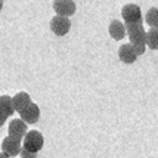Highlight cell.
Masks as SVG:
<instances>
[{
  "label": "cell",
  "mask_w": 158,
  "mask_h": 158,
  "mask_svg": "<svg viewBox=\"0 0 158 158\" xmlns=\"http://www.w3.org/2000/svg\"><path fill=\"white\" fill-rule=\"evenodd\" d=\"M126 30H127V35L130 39V44L135 48L138 56L142 55L145 52V48H146V31L143 30L142 22L126 25Z\"/></svg>",
  "instance_id": "6da1fadb"
},
{
  "label": "cell",
  "mask_w": 158,
  "mask_h": 158,
  "mask_svg": "<svg viewBox=\"0 0 158 158\" xmlns=\"http://www.w3.org/2000/svg\"><path fill=\"white\" fill-rule=\"evenodd\" d=\"M43 143H44V138L37 130H30L25 135V138L22 139V148L34 154H37L43 148Z\"/></svg>",
  "instance_id": "7a4b0ae2"
},
{
  "label": "cell",
  "mask_w": 158,
  "mask_h": 158,
  "mask_svg": "<svg viewBox=\"0 0 158 158\" xmlns=\"http://www.w3.org/2000/svg\"><path fill=\"white\" fill-rule=\"evenodd\" d=\"M121 16H123L126 25L130 24H140L142 22V14H140V7L138 5H126L121 9Z\"/></svg>",
  "instance_id": "3957f363"
},
{
  "label": "cell",
  "mask_w": 158,
  "mask_h": 158,
  "mask_svg": "<svg viewBox=\"0 0 158 158\" xmlns=\"http://www.w3.org/2000/svg\"><path fill=\"white\" fill-rule=\"evenodd\" d=\"M71 28V21L65 16H53L50 21V30L56 35H65Z\"/></svg>",
  "instance_id": "277c9868"
},
{
  "label": "cell",
  "mask_w": 158,
  "mask_h": 158,
  "mask_svg": "<svg viewBox=\"0 0 158 158\" xmlns=\"http://www.w3.org/2000/svg\"><path fill=\"white\" fill-rule=\"evenodd\" d=\"M76 2L73 0H56L53 2V9L58 14V16H65L68 18L76 14Z\"/></svg>",
  "instance_id": "5b68a950"
},
{
  "label": "cell",
  "mask_w": 158,
  "mask_h": 158,
  "mask_svg": "<svg viewBox=\"0 0 158 158\" xmlns=\"http://www.w3.org/2000/svg\"><path fill=\"white\" fill-rule=\"evenodd\" d=\"M21 151H22L21 140L10 138V136L3 139V142H2V152L6 154L7 157H16L18 154H21Z\"/></svg>",
  "instance_id": "8992f818"
},
{
  "label": "cell",
  "mask_w": 158,
  "mask_h": 158,
  "mask_svg": "<svg viewBox=\"0 0 158 158\" xmlns=\"http://www.w3.org/2000/svg\"><path fill=\"white\" fill-rule=\"evenodd\" d=\"M7 130H9V136L14 139H18V140H22V139L25 138V135H27V124L24 123L21 118H15L12 120L10 123H9V127H7Z\"/></svg>",
  "instance_id": "52a82bcc"
},
{
  "label": "cell",
  "mask_w": 158,
  "mask_h": 158,
  "mask_svg": "<svg viewBox=\"0 0 158 158\" xmlns=\"http://www.w3.org/2000/svg\"><path fill=\"white\" fill-rule=\"evenodd\" d=\"M21 115V120L24 123H28V124H34L39 121V117H40V108L39 105H35L34 102H31L28 106H25L24 110L19 112Z\"/></svg>",
  "instance_id": "ba28073f"
},
{
  "label": "cell",
  "mask_w": 158,
  "mask_h": 158,
  "mask_svg": "<svg viewBox=\"0 0 158 158\" xmlns=\"http://www.w3.org/2000/svg\"><path fill=\"white\" fill-rule=\"evenodd\" d=\"M118 56H120V59H121L124 64H133V62L138 59V53H136L135 48L131 46L130 43H124V44L120 46V49H118Z\"/></svg>",
  "instance_id": "9c48e42d"
},
{
  "label": "cell",
  "mask_w": 158,
  "mask_h": 158,
  "mask_svg": "<svg viewBox=\"0 0 158 158\" xmlns=\"http://www.w3.org/2000/svg\"><path fill=\"white\" fill-rule=\"evenodd\" d=\"M110 35L114 39V40H121L124 39V35L127 33V30H126V25H124L123 22H120L118 19H114L111 21L110 24Z\"/></svg>",
  "instance_id": "30bf717a"
},
{
  "label": "cell",
  "mask_w": 158,
  "mask_h": 158,
  "mask_svg": "<svg viewBox=\"0 0 158 158\" xmlns=\"http://www.w3.org/2000/svg\"><path fill=\"white\" fill-rule=\"evenodd\" d=\"M14 112H15V108H14L12 98L7 96V95L0 96V114L5 118H7V117H10Z\"/></svg>",
  "instance_id": "8fae6325"
},
{
  "label": "cell",
  "mask_w": 158,
  "mask_h": 158,
  "mask_svg": "<svg viewBox=\"0 0 158 158\" xmlns=\"http://www.w3.org/2000/svg\"><path fill=\"white\" fill-rule=\"evenodd\" d=\"M12 102H14V108L15 111H22L25 106H28L31 103V99H30V95L27 92H19L16 93L14 98H12Z\"/></svg>",
  "instance_id": "7c38bea8"
},
{
  "label": "cell",
  "mask_w": 158,
  "mask_h": 158,
  "mask_svg": "<svg viewBox=\"0 0 158 158\" xmlns=\"http://www.w3.org/2000/svg\"><path fill=\"white\" fill-rule=\"evenodd\" d=\"M146 46L151 49H158V28H151L146 33Z\"/></svg>",
  "instance_id": "4fadbf2b"
},
{
  "label": "cell",
  "mask_w": 158,
  "mask_h": 158,
  "mask_svg": "<svg viewBox=\"0 0 158 158\" xmlns=\"http://www.w3.org/2000/svg\"><path fill=\"white\" fill-rule=\"evenodd\" d=\"M145 19L151 28H158V7H151L145 16Z\"/></svg>",
  "instance_id": "5bb4252c"
},
{
  "label": "cell",
  "mask_w": 158,
  "mask_h": 158,
  "mask_svg": "<svg viewBox=\"0 0 158 158\" xmlns=\"http://www.w3.org/2000/svg\"><path fill=\"white\" fill-rule=\"evenodd\" d=\"M21 158H37V154H34V152H30L27 151V149H24L22 148V151H21Z\"/></svg>",
  "instance_id": "9a60e30c"
},
{
  "label": "cell",
  "mask_w": 158,
  "mask_h": 158,
  "mask_svg": "<svg viewBox=\"0 0 158 158\" xmlns=\"http://www.w3.org/2000/svg\"><path fill=\"white\" fill-rule=\"evenodd\" d=\"M5 121H6V118H5L3 115H2V114H0V127H2V126L5 124Z\"/></svg>",
  "instance_id": "2e32d148"
},
{
  "label": "cell",
  "mask_w": 158,
  "mask_h": 158,
  "mask_svg": "<svg viewBox=\"0 0 158 158\" xmlns=\"http://www.w3.org/2000/svg\"><path fill=\"white\" fill-rule=\"evenodd\" d=\"M0 158H9V157H7L6 154H3V152H0Z\"/></svg>",
  "instance_id": "e0dca14e"
},
{
  "label": "cell",
  "mask_w": 158,
  "mask_h": 158,
  "mask_svg": "<svg viewBox=\"0 0 158 158\" xmlns=\"http://www.w3.org/2000/svg\"><path fill=\"white\" fill-rule=\"evenodd\" d=\"M2 7H3V2L0 0V10H2Z\"/></svg>",
  "instance_id": "ac0fdd59"
}]
</instances>
